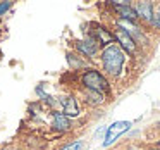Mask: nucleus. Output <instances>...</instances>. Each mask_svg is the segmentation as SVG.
I'll use <instances>...</instances> for the list:
<instances>
[{
  "mask_svg": "<svg viewBox=\"0 0 160 150\" xmlns=\"http://www.w3.org/2000/svg\"><path fill=\"white\" fill-rule=\"evenodd\" d=\"M114 38L117 40L121 50H126L128 54H134L136 52V43L132 40V36L129 35V31L124 28V26H119L114 33Z\"/></svg>",
  "mask_w": 160,
  "mask_h": 150,
  "instance_id": "20e7f679",
  "label": "nucleus"
},
{
  "mask_svg": "<svg viewBox=\"0 0 160 150\" xmlns=\"http://www.w3.org/2000/svg\"><path fill=\"white\" fill-rule=\"evenodd\" d=\"M152 23H153V26H155L157 29H160V12H158V14H153Z\"/></svg>",
  "mask_w": 160,
  "mask_h": 150,
  "instance_id": "4468645a",
  "label": "nucleus"
},
{
  "mask_svg": "<svg viewBox=\"0 0 160 150\" xmlns=\"http://www.w3.org/2000/svg\"><path fill=\"white\" fill-rule=\"evenodd\" d=\"M128 150H136V148H132V147H131V148H128Z\"/></svg>",
  "mask_w": 160,
  "mask_h": 150,
  "instance_id": "2eb2a0df",
  "label": "nucleus"
},
{
  "mask_svg": "<svg viewBox=\"0 0 160 150\" xmlns=\"http://www.w3.org/2000/svg\"><path fill=\"white\" fill-rule=\"evenodd\" d=\"M129 129H131V122L129 121H117V122H114V124H110L107 129V135H105V140H103V147L112 145L119 136L124 135Z\"/></svg>",
  "mask_w": 160,
  "mask_h": 150,
  "instance_id": "7ed1b4c3",
  "label": "nucleus"
},
{
  "mask_svg": "<svg viewBox=\"0 0 160 150\" xmlns=\"http://www.w3.org/2000/svg\"><path fill=\"white\" fill-rule=\"evenodd\" d=\"M83 83H84V86H86L88 90L98 91V93H103V91L108 90L107 80L95 69H88L86 73L83 74Z\"/></svg>",
  "mask_w": 160,
  "mask_h": 150,
  "instance_id": "f03ea898",
  "label": "nucleus"
},
{
  "mask_svg": "<svg viewBox=\"0 0 160 150\" xmlns=\"http://www.w3.org/2000/svg\"><path fill=\"white\" fill-rule=\"evenodd\" d=\"M11 2H2V4H0V16L4 14V12H7L9 9H11Z\"/></svg>",
  "mask_w": 160,
  "mask_h": 150,
  "instance_id": "ddd939ff",
  "label": "nucleus"
},
{
  "mask_svg": "<svg viewBox=\"0 0 160 150\" xmlns=\"http://www.w3.org/2000/svg\"><path fill=\"white\" fill-rule=\"evenodd\" d=\"M150 150H158V148H150Z\"/></svg>",
  "mask_w": 160,
  "mask_h": 150,
  "instance_id": "dca6fc26",
  "label": "nucleus"
},
{
  "mask_svg": "<svg viewBox=\"0 0 160 150\" xmlns=\"http://www.w3.org/2000/svg\"><path fill=\"white\" fill-rule=\"evenodd\" d=\"M78 50H79L81 54H84V55H88V57H93L98 50V43L95 42L93 38H88V40H84V42L78 43Z\"/></svg>",
  "mask_w": 160,
  "mask_h": 150,
  "instance_id": "6e6552de",
  "label": "nucleus"
},
{
  "mask_svg": "<svg viewBox=\"0 0 160 150\" xmlns=\"http://www.w3.org/2000/svg\"><path fill=\"white\" fill-rule=\"evenodd\" d=\"M115 9H117V12H119V14H121L124 19H129V21H134V19L138 18L136 11L131 7V5H115Z\"/></svg>",
  "mask_w": 160,
  "mask_h": 150,
  "instance_id": "9d476101",
  "label": "nucleus"
},
{
  "mask_svg": "<svg viewBox=\"0 0 160 150\" xmlns=\"http://www.w3.org/2000/svg\"><path fill=\"white\" fill-rule=\"evenodd\" d=\"M86 97H88V102L93 104V105H98V104L103 102V95L98 93V91H93V90H88L86 91Z\"/></svg>",
  "mask_w": 160,
  "mask_h": 150,
  "instance_id": "9b49d317",
  "label": "nucleus"
},
{
  "mask_svg": "<svg viewBox=\"0 0 160 150\" xmlns=\"http://www.w3.org/2000/svg\"><path fill=\"white\" fill-rule=\"evenodd\" d=\"M60 104H62V107H64V112H62V114H66L67 117H76V116L79 114V109H78L76 98L71 97V95L60 98Z\"/></svg>",
  "mask_w": 160,
  "mask_h": 150,
  "instance_id": "39448f33",
  "label": "nucleus"
},
{
  "mask_svg": "<svg viewBox=\"0 0 160 150\" xmlns=\"http://www.w3.org/2000/svg\"><path fill=\"white\" fill-rule=\"evenodd\" d=\"M138 14V18H143L145 21H152L153 18V5L150 2H138V4L132 7Z\"/></svg>",
  "mask_w": 160,
  "mask_h": 150,
  "instance_id": "0eeeda50",
  "label": "nucleus"
},
{
  "mask_svg": "<svg viewBox=\"0 0 160 150\" xmlns=\"http://www.w3.org/2000/svg\"><path fill=\"white\" fill-rule=\"evenodd\" d=\"M53 128L59 129V131H67V129L71 128V121L69 117H67L66 114H62V112H55L53 114Z\"/></svg>",
  "mask_w": 160,
  "mask_h": 150,
  "instance_id": "1a4fd4ad",
  "label": "nucleus"
},
{
  "mask_svg": "<svg viewBox=\"0 0 160 150\" xmlns=\"http://www.w3.org/2000/svg\"><path fill=\"white\" fill-rule=\"evenodd\" d=\"M83 148V143L81 142H72V143H69L67 147H64L62 150H81Z\"/></svg>",
  "mask_w": 160,
  "mask_h": 150,
  "instance_id": "f8f14e48",
  "label": "nucleus"
},
{
  "mask_svg": "<svg viewBox=\"0 0 160 150\" xmlns=\"http://www.w3.org/2000/svg\"><path fill=\"white\" fill-rule=\"evenodd\" d=\"M126 55L121 50L119 45H108L105 47L103 54H102V62H103V69L107 71L110 76H119L124 66Z\"/></svg>",
  "mask_w": 160,
  "mask_h": 150,
  "instance_id": "f257e3e1",
  "label": "nucleus"
},
{
  "mask_svg": "<svg viewBox=\"0 0 160 150\" xmlns=\"http://www.w3.org/2000/svg\"><path fill=\"white\" fill-rule=\"evenodd\" d=\"M91 38H93L97 43H100V45H107V47L112 45V42H114V35L108 33L107 29L100 28V26H97V29H95V33H93Z\"/></svg>",
  "mask_w": 160,
  "mask_h": 150,
  "instance_id": "423d86ee",
  "label": "nucleus"
}]
</instances>
